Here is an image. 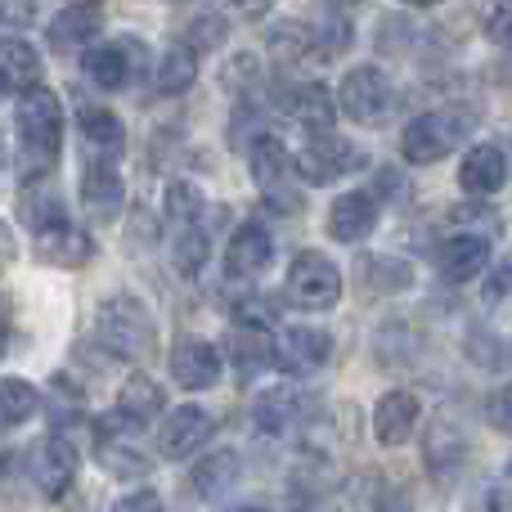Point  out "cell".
<instances>
[{"label":"cell","instance_id":"obj_1","mask_svg":"<svg viewBox=\"0 0 512 512\" xmlns=\"http://www.w3.org/2000/svg\"><path fill=\"white\" fill-rule=\"evenodd\" d=\"M18 140H23L27 162L36 171L54 167V158L63 149V108L54 99V90L32 86L27 95H18Z\"/></svg>","mask_w":512,"mask_h":512},{"label":"cell","instance_id":"obj_2","mask_svg":"<svg viewBox=\"0 0 512 512\" xmlns=\"http://www.w3.org/2000/svg\"><path fill=\"white\" fill-rule=\"evenodd\" d=\"M95 333H99V342L113 355H122V360H144V355L153 351L158 328H153V315L140 297H108L104 306H99Z\"/></svg>","mask_w":512,"mask_h":512},{"label":"cell","instance_id":"obj_3","mask_svg":"<svg viewBox=\"0 0 512 512\" xmlns=\"http://www.w3.org/2000/svg\"><path fill=\"white\" fill-rule=\"evenodd\" d=\"M472 131V117L459 108H436V113H418L400 135V153L414 167H432L445 153H454Z\"/></svg>","mask_w":512,"mask_h":512},{"label":"cell","instance_id":"obj_4","mask_svg":"<svg viewBox=\"0 0 512 512\" xmlns=\"http://www.w3.org/2000/svg\"><path fill=\"white\" fill-rule=\"evenodd\" d=\"M360 162H364V153L355 149L346 135L310 131V140L301 144V153L292 158V171H297L301 180H310V185H333V180L360 171Z\"/></svg>","mask_w":512,"mask_h":512},{"label":"cell","instance_id":"obj_5","mask_svg":"<svg viewBox=\"0 0 512 512\" xmlns=\"http://www.w3.org/2000/svg\"><path fill=\"white\" fill-rule=\"evenodd\" d=\"M337 104H342V113L351 122H382L391 113V104H396V86L373 63L369 68H351L342 77V86H337Z\"/></svg>","mask_w":512,"mask_h":512},{"label":"cell","instance_id":"obj_6","mask_svg":"<svg viewBox=\"0 0 512 512\" xmlns=\"http://www.w3.org/2000/svg\"><path fill=\"white\" fill-rule=\"evenodd\" d=\"M288 297L306 310H328L342 297V274L324 252H301L288 265Z\"/></svg>","mask_w":512,"mask_h":512},{"label":"cell","instance_id":"obj_7","mask_svg":"<svg viewBox=\"0 0 512 512\" xmlns=\"http://www.w3.org/2000/svg\"><path fill=\"white\" fill-rule=\"evenodd\" d=\"M27 477L36 481L41 495L59 499L72 486V477H77V450L63 436H45V441H36L27 450Z\"/></svg>","mask_w":512,"mask_h":512},{"label":"cell","instance_id":"obj_8","mask_svg":"<svg viewBox=\"0 0 512 512\" xmlns=\"http://www.w3.org/2000/svg\"><path fill=\"white\" fill-rule=\"evenodd\" d=\"M122 171H117V158H99L90 153L86 167H81V203L95 221H113L122 212Z\"/></svg>","mask_w":512,"mask_h":512},{"label":"cell","instance_id":"obj_9","mask_svg":"<svg viewBox=\"0 0 512 512\" xmlns=\"http://www.w3.org/2000/svg\"><path fill=\"white\" fill-rule=\"evenodd\" d=\"M423 463H427V472H432L436 486H450V481L463 472V463H468V436L459 432L454 418H436V423L427 427Z\"/></svg>","mask_w":512,"mask_h":512},{"label":"cell","instance_id":"obj_10","mask_svg":"<svg viewBox=\"0 0 512 512\" xmlns=\"http://www.w3.org/2000/svg\"><path fill=\"white\" fill-rule=\"evenodd\" d=\"M212 436H216V418L198 405H185V409H176V414H167V423H162V432H158V450H162V459H189V454L203 450Z\"/></svg>","mask_w":512,"mask_h":512},{"label":"cell","instance_id":"obj_11","mask_svg":"<svg viewBox=\"0 0 512 512\" xmlns=\"http://www.w3.org/2000/svg\"><path fill=\"white\" fill-rule=\"evenodd\" d=\"M171 378L185 391H207L221 382V351L207 337H180L171 351Z\"/></svg>","mask_w":512,"mask_h":512},{"label":"cell","instance_id":"obj_12","mask_svg":"<svg viewBox=\"0 0 512 512\" xmlns=\"http://www.w3.org/2000/svg\"><path fill=\"white\" fill-rule=\"evenodd\" d=\"M104 32V0H72L45 27V41L54 50H86L90 36Z\"/></svg>","mask_w":512,"mask_h":512},{"label":"cell","instance_id":"obj_13","mask_svg":"<svg viewBox=\"0 0 512 512\" xmlns=\"http://www.w3.org/2000/svg\"><path fill=\"white\" fill-rule=\"evenodd\" d=\"M328 355H333L328 333L324 328H310V324L283 328L279 342H274V364H279L283 373H315Z\"/></svg>","mask_w":512,"mask_h":512},{"label":"cell","instance_id":"obj_14","mask_svg":"<svg viewBox=\"0 0 512 512\" xmlns=\"http://www.w3.org/2000/svg\"><path fill=\"white\" fill-rule=\"evenodd\" d=\"M436 265H441V279L468 283V279H477V274H486L490 243L481 239L477 230H459V234H450V239L441 243V252H436Z\"/></svg>","mask_w":512,"mask_h":512},{"label":"cell","instance_id":"obj_15","mask_svg":"<svg viewBox=\"0 0 512 512\" xmlns=\"http://www.w3.org/2000/svg\"><path fill=\"white\" fill-rule=\"evenodd\" d=\"M36 256L50 265H63V270H77V265H86L95 256V239L86 230H77V225H68V216H63V221L36 230Z\"/></svg>","mask_w":512,"mask_h":512},{"label":"cell","instance_id":"obj_16","mask_svg":"<svg viewBox=\"0 0 512 512\" xmlns=\"http://www.w3.org/2000/svg\"><path fill=\"white\" fill-rule=\"evenodd\" d=\"M418 414H423V405H418L414 391H387L378 400V409H373V436H378V445H387V450L405 445L418 427Z\"/></svg>","mask_w":512,"mask_h":512},{"label":"cell","instance_id":"obj_17","mask_svg":"<svg viewBox=\"0 0 512 512\" xmlns=\"http://www.w3.org/2000/svg\"><path fill=\"white\" fill-rule=\"evenodd\" d=\"M279 104H283V113L297 117V122L310 126V131H328L337 117V99L328 95L319 81H292V86H283Z\"/></svg>","mask_w":512,"mask_h":512},{"label":"cell","instance_id":"obj_18","mask_svg":"<svg viewBox=\"0 0 512 512\" xmlns=\"http://www.w3.org/2000/svg\"><path fill=\"white\" fill-rule=\"evenodd\" d=\"M504 180H508V162H504L499 144H477V149H468V158L459 162V185H463V194H472V198L499 194Z\"/></svg>","mask_w":512,"mask_h":512},{"label":"cell","instance_id":"obj_19","mask_svg":"<svg viewBox=\"0 0 512 512\" xmlns=\"http://www.w3.org/2000/svg\"><path fill=\"white\" fill-rule=\"evenodd\" d=\"M373 225H378V198L364 194V189L342 194L328 207V234H333L337 243H360Z\"/></svg>","mask_w":512,"mask_h":512},{"label":"cell","instance_id":"obj_20","mask_svg":"<svg viewBox=\"0 0 512 512\" xmlns=\"http://www.w3.org/2000/svg\"><path fill=\"white\" fill-rule=\"evenodd\" d=\"M270 256H274L270 234H265L261 225H243L230 239V248H225V274H230V279H256V274L270 265Z\"/></svg>","mask_w":512,"mask_h":512},{"label":"cell","instance_id":"obj_21","mask_svg":"<svg viewBox=\"0 0 512 512\" xmlns=\"http://www.w3.org/2000/svg\"><path fill=\"white\" fill-rule=\"evenodd\" d=\"M135 45L131 41H113V45H95V50L81 54V68H86V77L95 81L99 90H122L126 81H131L135 72Z\"/></svg>","mask_w":512,"mask_h":512},{"label":"cell","instance_id":"obj_22","mask_svg":"<svg viewBox=\"0 0 512 512\" xmlns=\"http://www.w3.org/2000/svg\"><path fill=\"white\" fill-rule=\"evenodd\" d=\"M95 454H99V463H104L113 477H122V481L144 477V472L153 468L149 454H144L131 436L117 432V427H99V432H95Z\"/></svg>","mask_w":512,"mask_h":512},{"label":"cell","instance_id":"obj_23","mask_svg":"<svg viewBox=\"0 0 512 512\" xmlns=\"http://www.w3.org/2000/svg\"><path fill=\"white\" fill-rule=\"evenodd\" d=\"M162 405H167V396H162L158 382L144 378V373H135V378H126L122 391H117V423L144 427L162 414Z\"/></svg>","mask_w":512,"mask_h":512},{"label":"cell","instance_id":"obj_24","mask_svg":"<svg viewBox=\"0 0 512 512\" xmlns=\"http://www.w3.org/2000/svg\"><path fill=\"white\" fill-rule=\"evenodd\" d=\"M41 86V54L23 41H0V95H27Z\"/></svg>","mask_w":512,"mask_h":512},{"label":"cell","instance_id":"obj_25","mask_svg":"<svg viewBox=\"0 0 512 512\" xmlns=\"http://www.w3.org/2000/svg\"><path fill=\"white\" fill-rule=\"evenodd\" d=\"M234 477H239V459H234L230 450H221V454H207V459L194 463L185 490H189V499H221L225 490L234 486Z\"/></svg>","mask_w":512,"mask_h":512},{"label":"cell","instance_id":"obj_26","mask_svg":"<svg viewBox=\"0 0 512 512\" xmlns=\"http://www.w3.org/2000/svg\"><path fill=\"white\" fill-rule=\"evenodd\" d=\"M81 140H86V153H99V158H122L126 149V131L108 108H81Z\"/></svg>","mask_w":512,"mask_h":512},{"label":"cell","instance_id":"obj_27","mask_svg":"<svg viewBox=\"0 0 512 512\" xmlns=\"http://www.w3.org/2000/svg\"><path fill=\"white\" fill-rule=\"evenodd\" d=\"M198 77V54L185 50V45H171V50L158 54V72H153V90H162V95H180V90H189Z\"/></svg>","mask_w":512,"mask_h":512},{"label":"cell","instance_id":"obj_28","mask_svg":"<svg viewBox=\"0 0 512 512\" xmlns=\"http://www.w3.org/2000/svg\"><path fill=\"white\" fill-rule=\"evenodd\" d=\"M176 234H171V265H176L185 279H194L207 261V230L203 221H171Z\"/></svg>","mask_w":512,"mask_h":512},{"label":"cell","instance_id":"obj_29","mask_svg":"<svg viewBox=\"0 0 512 512\" xmlns=\"http://www.w3.org/2000/svg\"><path fill=\"white\" fill-rule=\"evenodd\" d=\"M41 409V391L27 378H5L0 382V432H14Z\"/></svg>","mask_w":512,"mask_h":512},{"label":"cell","instance_id":"obj_30","mask_svg":"<svg viewBox=\"0 0 512 512\" xmlns=\"http://www.w3.org/2000/svg\"><path fill=\"white\" fill-rule=\"evenodd\" d=\"M297 414H301V405H297V396L292 391H283V387H274V391H265V396H256V405H252V418H256V427L261 432H288L292 423H297Z\"/></svg>","mask_w":512,"mask_h":512},{"label":"cell","instance_id":"obj_31","mask_svg":"<svg viewBox=\"0 0 512 512\" xmlns=\"http://www.w3.org/2000/svg\"><path fill=\"white\" fill-rule=\"evenodd\" d=\"M360 283L364 292H400L414 283V270L396 256H369V261H360Z\"/></svg>","mask_w":512,"mask_h":512},{"label":"cell","instance_id":"obj_32","mask_svg":"<svg viewBox=\"0 0 512 512\" xmlns=\"http://www.w3.org/2000/svg\"><path fill=\"white\" fill-rule=\"evenodd\" d=\"M292 171V158L283 153V144L279 140H256L252 144V176H256V185L261 189H279V180Z\"/></svg>","mask_w":512,"mask_h":512},{"label":"cell","instance_id":"obj_33","mask_svg":"<svg viewBox=\"0 0 512 512\" xmlns=\"http://www.w3.org/2000/svg\"><path fill=\"white\" fill-rule=\"evenodd\" d=\"M63 203H59V194L54 189H32V194L23 198V221L32 225V234L36 230H45V225H54V221H63Z\"/></svg>","mask_w":512,"mask_h":512},{"label":"cell","instance_id":"obj_34","mask_svg":"<svg viewBox=\"0 0 512 512\" xmlns=\"http://www.w3.org/2000/svg\"><path fill=\"white\" fill-rule=\"evenodd\" d=\"M234 319H239L243 328H252V333H265V328L279 324V310H274V301H265V297H243L239 306H234Z\"/></svg>","mask_w":512,"mask_h":512},{"label":"cell","instance_id":"obj_35","mask_svg":"<svg viewBox=\"0 0 512 512\" xmlns=\"http://www.w3.org/2000/svg\"><path fill=\"white\" fill-rule=\"evenodd\" d=\"M221 36H225V18H216V14H203V18H194V23L185 27V50H212V45H221Z\"/></svg>","mask_w":512,"mask_h":512},{"label":"cell","instance_id":"obj_36","mask_svg":"<svg viewBox=\"0 0 512 512\" xmlns=\"http://www.w3.org/2000/svg\"><path fill=\"white\" fill-rule=\"evenodd\" d=\"M167 216L171 221H198V216H203V194H198L194 185H171Z\"/></svg>","mask_w":512,"mask_h":512},{"label":"cell","instance_id":"obj_37","mask_svg":"<svg viewBox=\"0 0 512 512\" xmlns=\"http://www.w3.org/2000/svg\"><path fill=\"white\" fill-rule=\"evenodd\" d=\"M36 23V0H0V36L27 32Z\"/></svg>","mask_w":512,"mask_h":512},{"label":"cell","instance_id":"obj_38","mask_svg":"<svg viewBox=\"0 0 512 512\" xmlns=\"http://www.w3.org/2000/svg\"><path fill=\"white\" fill-rule=\"evenodd\" d=\"M486 32L499 50H508V0H490L486 9Z\"/></svg>","mask_w":512,"mask_h":512},{"label":"cell","instance_id":"obj_39","mask_svg":"<svg viewBox=\"0 0 512 512\" xmlns=\"http://www.w3.org/2000/svg\"><path fill=\"white\" fill-rule=\"evenodd\" d=\"M113 512H167V504H162L153 490H135V495H122V499H117Z\"/></svg>","mask_w":512,"mask_h":512},{"label":"cell","instance_id":"obj_40","mask_svg":"<svg viewBox=\"0 0 512 512\" xmlns=\"http://www.w3.org/2000/svg\"><path fill=\"white\" fill-rule=\"evenodd\" d=\"M486 418H490L495 432H508V387H499L495 396L486 400Z\"/></svg>","mask_w":512,"mask_h":512},{"label":"cell","instance_id":"obj_41","mask_svg":"<svg viewBox=\"0 0 512 512\" xmlns=\"http://www.w3.org/2000/svg\"><path fill=\"white\" fill-rule=\"evenodd\" d=\"M477 512H508V481L499 477L495 486L481 495V504H477Z\"/></svg>","mask_w":512,"mask_h":512},{"label":"cell","instance_id":"obj_42","mask_svg":"<svg viewBox=\"0 0 512 512\" xmlns=\"http://www.w3.org/2000/svg\"><path fill=\"white\" fill-rule=\"evenodd\" d=\"M225 5H230V14H239V18H265L274 0H225Z\"/></svg>","mask_w":512,"mask_h":512},{"label":"cell","instance_id":"obj_43","mask_svg":"<svg viewBox=\"0 0 512 512\" xmlns=\"http://www.w3.org/2000/svg\"><path fill=\"white\" fill-rule=\"evenodd\" d=\"M18 256V243H14V230H9L5 221H0V270H9Z\"/></svg>","mask_w":512,"mask_h":512},{"label":"cell","instance_id":"obj_44","mask_svg":"<svg viewBox=\"0 0 512 512\" xmlns=\"http://www.w3.org/2000/svg\"><path fill=\"white\" fill-rule=\"evenodd\" d=\"M405 5H441V0H405Z\"/></svg>","mask_w":512,"mask_h":512},{"label":"cell","instance_id":"obj_45","mask_svg":"<svg viewBox=\"0 0 512 512\" xmlns=\"http://www.w3.org/2000/svg\"><path fill=\"white\" fill-rule=\"evenodd\" d=\"M234 512H265V508H234Z\"/></svg>","mask_w":512,"mask_h":512},{"label":"cell","instance_id":"obj_46","mask_svg":"<svg viewBox=\"0 0 512 512\" xmlns=\"http://www.w3.org/2000/svg\"><path fill=\"white\" fill-rule=\"evenodd\" d=\"M0 167H5V158H0Z\"/></svg>","mask_w":512,"mask_h":512}]
</instances>
